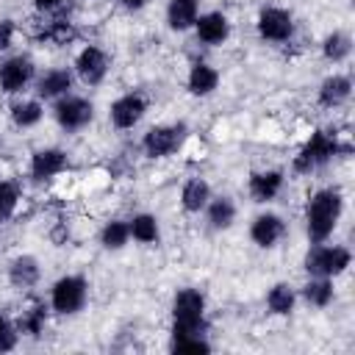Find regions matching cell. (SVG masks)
<instances>
[{
	"label": "cell",
	"mask_w": 355,
	"mask_h": 355,
	"mask_svg": "<svg viewBox=\"0 0 355 355\" xmlns=\"http://www.w3.org/2000/svg\"><path fill=\"white\" fill-rule=\"evenodd\" d=\"M283 236H286V222H283L280 214L263 211V214H258V216L250 222V239H252V244L261 247V250H272Z\"/></svg>",
	"instance_id": "15"
},
{
	"label": "cell",
	"mask_w": 355,
	"mask_h": 355,
	"mask_svg": "<svg viewBox=\"0 0 355 355\" xmlns=\"http://www.w3.org/2000/svg\"><path fill=\"white\" fill-rule=\"evenodd\" d=\"M17 341H19V330H17V324H6L3 330H0V355L3 352H11L14 347H17Z\"/></svg>",
	"instance_id": "33"
},
{
	"label": "cell",
	"mask_w": 355,
	"mask_h": 355,
	"mask_svg": "<svg viewBox=\"0 0 355 355\" xmlns=\"http://www.w3.org/2000/svg\"><path fill=\"white\" fill-rule=\"evenodd\" d=\"M72 83H75L72 69L53 67L44 75L36 78V94H39V100H58V97H64V94L72 92Z\"/></svg>",
	"instance_id": "18"
},
{
	"label": "cell",
	"mask_w": 355,
	"mask_h": 355,
	"mask_svg": "<svg viewBox=\"0 0 355 355\" xmlns=\"http://www.w3.org/2000/svg\"><path fill=\"white\" fill-rule=\"evenodd\" d=\"M75 36H78V31H75V25H72L69 19H53V22H47L44 31H42V39L50 42V44H55V47L75 42Z\"/></svg>",
	"instance_id": "31"
},
{
	"label": "cell",
	"mask_w": 355,
	"mask_h": 355,
	"mask_svg": "<svg viewBox=\"0 0 355 355\" xmlns=\"http://www.w3.org/2000/svg\"><path fill=\"white\" fill-rule=\"evenodd\" d=\"M150 0H116V6H122L125 11H141Z\"/></svg>",
	"instance_id": "36"
},
{
	"label": "cell",
	"mask_w": 355,
	"mask_h": 355,
	"mask_svg": "<svg viewBox=\"0 0 355 355\" xmlns=\"http://www.w3.org/2000/svg\"><path fill=\"white\" fill-rule=\"evenodd\" d=\"M255 28H258V36H261L263 42L286 44V42H291L297 25H294L291 11H286V8H280V6H263V8L258 11Z\"/></svg>",
	"instance_id": "8"
},
{
	"label": "cell",
	"mask_w": 355,
	"mask_h": 355,
	"mask_svg": "<svg viewBox=\"0 0 355 355\" xmlns=\"http://www.w3.org/2000/svg\"><path fill=\"white\" fill-rule=\"evenodd\" d=\"M219 86V69L205 64V61H194L189 67V75H186V89L189 94L194 97H211Z\"/></svg>",
	"instance_id": "19"
},
{
	"label": "cell",
	"mask_w": 355,
	"mask_h": 355,
	"mask_svg": "<svg viewBox=\"0 0 355 355\" xmlns=\"http://www.w3.org/2000/svg\"><path fill=\"white\" fill-rule=\"evenodd\" d=\"M344 214V194L336 186L316 189L305 202V236L311 244L327 241Z\"/></svg>",
	"instance_id": "1"
},
{
	"label": "cell",
	"mask_w": 355,
	"mask_h": 355,
	"mask_svg": "<svg viewBox=\"0 0 355 355\" xmlns=\"http://www.w3.org/2000/svg\"><path fill=\"white\" fill-rule=\"evenodd\" d=\"M194 33H197V42L208 44V47H219L230 39V19L227 14L222 11H200L197 22H194Z\"/></svg>",
	"instance_id": "13"
},
{
	"label": "cell",
	"mask_w": 355,
	"mask_h": 355,
	"mask_svg": "<svg viewBox=\"0 0 355 355\" xmlns=\"http://www.w3.org/2000/svg\"><path fill=\"white\" fill-rule=\"evenodd\" d=\"M283 183H286V175L280 169H258L250 175L247 191H250L252 202H272L283 191Z\"/></svg>",
	"instance_id": "17"
},
{
	"label": "cell",
	"mask_w": 355,
	"mask_h": 355,
	"mask_svg": "<svg viewBox=\"0 0 355 355\" xmlns=\"http://www.w3.org/2000/svg\"><path fill=\"white\" fill-rule=\"evenodd\" d=\"M211 197H214V194H211V186H208V180L200 178V175L189 178V180L180 186V208H183L186 214H202Z\"/></svg>",
	"instance_id": "20"
},
{
	"label": "cell",
	"mask_w": 355,
	"mask_h": 355,
	"mask_svg": "<svg viewBox=\"0 0 355 355\" xmlns=\"http://www.w3.org/2000/svg\"><path fill=\"white\" fill-rule=\"evenodd\" d=\"M189 139V125L186 122H164V125H153L144 136H141V153L153 161L158 158H169L175 153L183 150Z\"/></svg>",
	"instance_id": "6"
},
{
	"label": "cell",
	"mask_w": 355,
	"mask_h": 355,
	"mask_svg": "<svg viewBox=\"0 0 355 355\" xmlns=\"http://www.w3.org/2000/svg\"><path fill=\"white\" fill-rule=\"evenodd\" d=\"M6 277H8V283H11L14 288H19V291H31V288L42 280V266H39L36 255L22 252V255H14V258L8 261V266H6Z\"/></svg>",
	"instance_id": "16"
},
{
	"label": "cell",
	"mask_w": 355,
	"mask_h": 355,
	"mask_svg": "<svg viewBox=\"0 0 355 355\" xmlns=\"http://www.w3.org/2000/svg\"><path fill=\"white\" fill-rule=\"evenodd\" d=\"M300 297L308 308H327L336 300L333 277H308L305 286L300 288Z\"/></svg>",
	"instance_id": "23"
},
{
	"label": "cell",
	"mask_w": 355,
	"mask_h": 355,
	"mask_svg": "<svg viewBox=\"0 0 355 355\" xmlns=\"http://www.w3.org/2000/svg\"><path fill=\"white\" fill-rule=\"evenodd\" d=\"M205 294L194 286H183L172 297V336H208Z\"/></svg>",
	"instance_id": "2"
},
{
	"label": "cell",
	"mask_w": 355,
	"mask_h": 355,
	"mask_svg": "<svg viewBox=\"0 0 355 355\" xmlns=\"http://www.w3.org/2000/svg\"><path fill=\"white\" fill-rule=\"evenodd\" d=\"M58 6H64V0H33L36 11H55Z\"/></svg>",
	"instance_id": "35"
},
{
	"label": "cell",
	"mask_w": 355,
	"mask_h": 355,
	"mask_svg": "<svg viewBox=\"0 0 355 355\" xmlns=\"http://www.w3.org/2000/svg\"><path fill=\"white\" fill-rule=\"evenodd\" d=\"M8 116H11L14 128L28 130V128H36V125L42 122V116H44V105H42L39 97H36V100H25V97H22V100H14V103H11Z\"/></svg>",
	"instance_id": "24"
},
{
	"label": "cell",
	"mask_w": 355,
	"mask_h": 355,
	"mask_svg": "<svg viewBox=\"0 0 355 355\" xmlns=\"http://www.w3.org/2000/svg\"><path fill=\"white\" fill-rule=\"evenodd\" d=\"M200 17V0H166V25L169 31H189Z\"/></svg>",
	"instance_id": "22"
},
{
	"label": "cell",
	"mask_w": 355,
	"mask_h": 355,
	"mask_svg": "<svg viewBox=\"0 0 355 355\" xmlns=\"http://www.w3.org/2000/svg\"><path fill=\"white\" fill-rule=\"evenodd\" d=\"M297 305V288L291 283H275L266 291V311L272 316H288Z\"/></svg>",
	"instance_id": "26"
},
{
	"label": "cell",
	"mask_w": 355,
	"mask_h": 355,
	"mask_svg": "<svg viewBox=\"0 0 355 355\" xmlns=\"http://www.w3.org/2000/svg\"><path fill=\"white\" fill-rule=\"evenodd\" d=\"M211 341L208 336H172L169 338V352L178 355H200V352H211Z\"/></svg>",
	"instance_id": "30"
},
{
	"label": "cell",
	"mask_w": 355,
	"mask_h": 355,
	"mask_svg": "<svg viewBox=\"0 0 355 355\" xmlns=\"http://www.w3.org/2000/svg\"><path fill=\"white\" fill-rule=\"evenodd\" d=\"M108 69H111V55L103 47H97V44H86L75 55V75L86 86H100L105 80Z\"/></svg>",
	"instance_id": "11"
},
{
	"label": "cell",
	"mask_w": 355,
	"mask_h": 355,
	"mask_svg": "<svg viewBox=\"0 0 355 355\" xmlns=\"http://www.w3.org/2000/svg\"><path fill=\"white\" fill-rule=\"evenodd\" d=\"M202 214H205V222H208L211 230H230L233 222H236L239 208H236L233 197L219 194V197H211V200H208V205H205Z\"/></svg>",
	"instance_id": "21"
},
{
	"label": "cell",
	"mask_w": 355,
	"mask_h": 355,
	"mask_svg": "<svg viewBox=\"0 0 355 355\" xmlns=\"http://www.w3.org/2000/svg\"><path fill=\"white\" fill-rule=\"evenodd\" d=\"M147 114V97L141 92H125L108 105V119L116 130L136 128Z\"/></svg>",
	"instance_id": "10"
},
{
	"label": "cell",
	"mask_w": 355,
	"mask_h": 355,
	"mask_svg": "<svg viewBox=\"0 0 355 355\" xmlns=\"http://www.w3.org/2000/svg\"><path fill=\"white\" fill-rule=\"evenodd\" d=\"M36 80V64L31 55L17 53L0 64V89L6 94H22Z\"/></svg>",
	"instance_id": "9"
},
{
	"label": "cell",
	"mask_w": 355,
	"mask_h": 355,
	"mask_svg": "<svg viewBox=\"0 0 355 355\" xmlns=\"http://www.w3.org/2000/svg\"><path fill=\"white\" fill-rule=\"evenodd\" d=\"M349 97H352V78L344 75V72L327 75V78L319 83V89H316V100H319V105L327 108V111H336V108L347 105Z\"/></svg>",
	"instance_id": "14"
},
{
	"label": "cell",
	"mask_w": 355,
	"mask_h": 355,
	"mask_svg": "<svg viewBox=\"0 0 355 355\" xmlns=\"http://www.w3.org/2000/svg\"><path fill=\"white\" fill-rule=\"evenodd\" d=\"M6 324H8V319H6V316H3V313H0V330H3V327H6Z\"/></svg>",
	"instance_id": "37"
},
{
	"label": "cell",
	"mask_w": 355,
	"mask_h": 355,
	"mask_svg": "<svg viewBox=\"0 0 355 355\" xmlns=\"http://www.w3.org/2000/svg\"><path fill=\"white\" fill-rule=\"evenodd\" d=\"M89 302V280L83 275H64L50 286V311L55 316H75Z\"/></svg>",
	"instance_id": "5"
},
{
	"label": "cell",
	"mask_w": 355,
	"mask_h": 355,
	"mask_svg": "<svg viewBox=\"0 0 355 355\" xmlns=\"http://www.w3.org/2000/svg\"><path fill=\"white\" fill-rule=\"evenodd\" d=\"M19 205V186L14 180H0V222H8Z\"/></svg>",
	"instance_id": "32"
},
{
	"label": "cell",
	"mask_w": 355,
	"mask_h": 355,
	"mask_svg": "<svg viewBox=\"0 0 355 355\" xmlns=\"http://www.w3.org/2000/svg\"><path fill=\"white\" fill-rule=\"evenodd\" d=\"M47 311H50V305H44V302H31L25 311H22V316H19V322H17V330H19V336H31V338H39L42 333H44V327H47Z\"/></svg>",
	"instance_id": "27"
},
{
	"label": "cell",
	"mask_w": 355,
	"mask_h": 355,
	"mask_svg": "<svg viewBox=\"0 0 355 355\" xmlns=\"http://www.w3.org/2000/svg\"><path fill=\"white\" fill-rule=\"evenodd\" d=\"M67 166H69V155L61 147H39L31 155L28 175H31V180L42 183V180H50V178L67 172Z\"/></svg>",
	"instance_id": "12"
},
{
	"label": "cell",
	"mask_w": 355,
	"mask_h": 355,
	"mask_svg": "<svg viewBox=\"0 0 355 355\" xmlns=\"http://www.w3.org/2000/svg\"><path fill=\"white\" fill-rule=\"evenodd\" d=\"M128 227H130V239L139 241V244H158L161 241V225H158V216L155 214H133L128 219Z\"/></svg>",
	"instance_id": "25"
},
{
	"label": "cell",
	"mask_w": 355,
	"mask_h": 355,
	"mask_svg": "<svg viewBox=\"0 0 355 355\" xmlns=\"http://www.w3.org/2000/svg\"><path fill=\"white\" fill-rule=\"evenodd\" d=\"M14 36H17V25L14 19H0V53L8 50L14 44Z\"/></svg>",
	"instance_id": "34"
},
{
	"label": "cell",
	"mask_w": 355,
	"mask_h": 355,
	"mask_svg": "<svg viewBox=\"0 0 355 355\" xmlns=\"http://www.w3.org/2000/svg\"><path fill=\"white\" fill-rule=\"evenodd\" d=\"M322 55L330 64H344L352 55V36L347 31H330L322 39Z\"/></svg>",
	"instance_id": "28"
},
{
	"label": "cell",
	"mask_w": 355,
	"mask_h": 355,
	"mask_svg": "<svg viewBox=\"0 0 355 355\" xmlns=\"http://www.w3.org/2000/svg\"><path fill=\"white\" fill-rule=\"evenodd\" d=\"M53 119L67 133L83 130L94 119V103L89 97H80V94H72L69 92V94L53 100Z\"/></svg>",
	"instance_id": "7"
},
{
	"label": "cell",
	"mask_w": 355,
	"mask_h": 355,
	"mask_svg": "<svg viewBox=\"0 0 355 355\" xmlns=\"http://www.w3.org/2000/svg\"><path fill=\"white\" fill-rule=\"evenodd\" d=\"M130 241V227H128V219H108L100 230V244L103 250H111V252H119L122 247H128Z\"/></svg>",
	"instance_id": "29"
},
{
	"label": "cell",
	"mask_w": 355,
	"mask_h": 355,
	"mask_svg": "<svg viewBox=\"0 0 355 355\" xmlns=\"http://www.w3.org/2000/svg\"><path fill=\"white\" fill-rule=\"evenodd\" d=\"M352 263V252L349 247L344 244H327V241H319L313 244L308 252H305V272L308 277H338L349 269Z\"/></svg>",
	"instance_id": "4"
},
{
	"label": "cell",
	"mask_w": 355,
	"mask_h": 355,
	"mask_svg": "<svg viewBox=\"0 0 355 355\" xmlns=\"http://www.w3.org/2000/svg\"><path fill=\"white\" fill-rule=\"evenodd\" d=\"M349 144L341 141L336 133H327V130H313L308 136V141L300 147V153L294 155V164L291 169L297 175H311L322 166H327L336 155H349Z\"/></svg>",
	"instance_id": "3"
}]
</instances>
